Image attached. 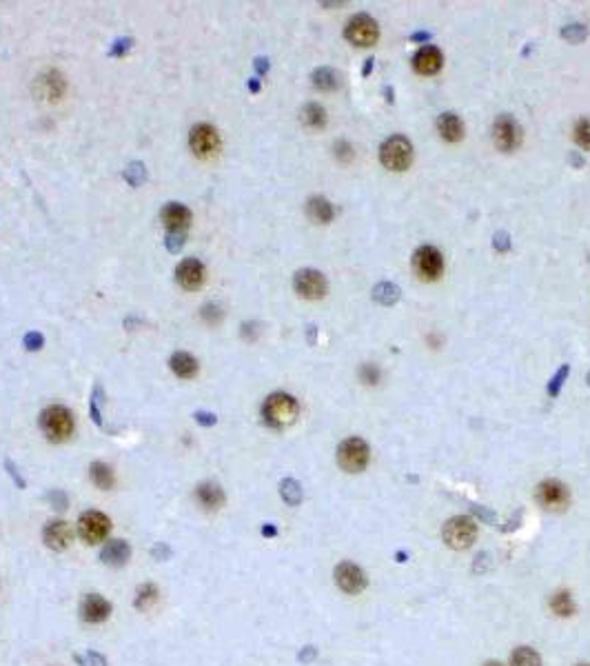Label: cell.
Listing matches in <instances>:
<instances>
[{"label":"cell","mask_w":590,"mask_h":666,"mask_svg":"<svg viewBox=\"0 0 590 666\" xmlns=\"http://www.w3.org/2000/svg\"><path fill=\"white\" fill-rule=\"evenodd\" d=\"M306 211H308V216H311V220L322 222V225L324 222H331L333 216H335L333 205L328 202L326 198H319V196H315V198H311V200H308Z\"/></svg>","instance_id":"26"},{"label":"cell","mask_w":590,"mask_h":666,"mask_svg":"<svg viewBox=\"0 0 590 666\" xmlns=\"http://www.w3.org/2000/svg\"><path fill=\"white\" fill-rule=\"evenodd\" d=\"M495 247H497V249H508V236L506 233H497L495 236Z\"/></svg>","instance_id":"48"},{"label":"cell","mask_w":590,"mask_h":666,"mask_svg":"<svg viewBox=\"0 0 590 666\" xmlns=\"http://www.w3.org/2000/svg\"><path fill=\"white\" fill-rule=\"evenodd\" d=\"M182 244H185V233H169L167 236V249L169 251H178Z\"/></svg>","instance_id":"44"},{"label":"cell","mask_w":590,"mask_h":666,"mask_svg":"<svg viewBox=\"0 0 590 666\" xmlns=\"http://www.w3.org/2000/svg\"><path fill=\"white\" fill-rule=\"evenodd\" d=\"M437 132L442 134L444 141L457 143V141H462V136H464V123L459 121L457 114H442L437 121Z\"/></svg>","instance_id":"22"},{"label":"cell","mask_w":590,"mask_h":666,"mask_svg":"<svg viewBox=\"0 0 590 666\" xmlns=\"http://www.w3.org/2000/svg\"><path fill=\"white\" fill-rule=\"evenodd\" d=\"M43 540L52 551H65L74 540V531L69 522L65 520H52L45 524L43 529Z\"/></svg>","instance_id":"16"},{"label":"cell","mask_w":590,"mask_h":666,"mask_svg":"<svg viewBox=\"0 0 590 666\" xmlns=\"http://www.w3.org/2000/svg\"><path fill=\"white\" fill-rule=\"evenodd\" d=\"M368 458H371V451H368V444L359 437H348L337 449V462L344 471L348 473H359L366 469Z\"/></svg>","instance_id":"4"},{"label":"cell","mask_w":590,"mask_h":666,"mask_svg":"<svg viewBox=\"0 0 590 666\" xmlns=\"http://www.w3.org/2000/svg\"><path fill=\"white\" fill-rule=\"evenodd\" d=\"M89 478L103 491H112L116 486V475L112 471V466L105 462H92V466H89Z\"/></svg>","instance_id":"24"},{"label":"cell","mask_w":590,"mask_h":666,"mask_svg":"<svg viewBox=\"0 0 590 666\" xmlns=\"http://www.w3.org/2000/svg\"><path fill=\"white\" fill-rule=\"evenodd\" d=\"M335 582H337V586L344 593H351V595L359 593L366 586L364 571L359 569V566L351 564V562L337 564V569H335Z\"/></svg>","instance_id":"15"},{"label":"cell","mask_w":590,"mask_h":666,"mask_svg":"<svg viewBox=\"0 0 590 666\" xmlns=\"http://www.w3.org/2000/svg\"><path fill=\"white\" fill-rule=\"evenodd\" d=\"M204 264L198 258H185L176 269V280L178 284L187 291H196L204 284Z\"/></svg>","instance_id":"13"},{"label":"cell","mask_w":590,"mask_h":666,"mask_svg":"<svg viewBox=\"0 0 590 666\" xmlns=\"http://www.w3.org/2000/svg\"><path fill=\"white\" fill-rule=\"evenodd\" d=\"M373 298H375L377 302H382V304H395L397 298H399V289H397L395 284H391V282H382V284L375 287Z\"/></svg>","instance_id":"32"},{"label":"cell","mask_w":590,"mask_h":666,"mask_svg":"<svg viewBox=\"0 0 590 666\" xmlns=\"http://www.w3.org/2000/svg\"><path fill=\"white\" fill-rule=\"evenodd\" d=\"M513 666H542V658L533 651L528 649V646H522V649H517L511 658Z\"/></svg>","instance_id":"31"},{"label":"cell","mask_w":590,"mask_h":666,"mask_svg":"<svg viewBox=\"0 0 590 666\" xmlns=\"http://www.w3.org/2000/svg\"><path fill=\"white\" fill-rule=\"evenodd\" d=\"M109 531H112V520L100 511H85L78 518V535L87 544H100L109 535Z\"/></svg>","instance_id":"5"},{"label":"cell","mask_w":590,"mask_h":666,"mask_svg":"<svg viewBox=\"0 0 590 666\" xmlns=\"http://www.w3.org/2000/svg\"><path fill=\"white\" fill-rule=\"evenodd\" d=\"M586 27L584 25H571V27H566L564 29V38L566 41H573V43H582L584 38H586Z\"/></svg>","instance_id":"37"},{"label":"cell","mask_w":590,"mask_h":666,"mask_svg":"<svg viewBox=\"0 0 590 666\" xmlns=\"http://www.w3.org/2000/svg\"><path fill=\"white\" fill-rule=\"evenodd\" d=\"M297 413H299L297 400H295L293 395L282 393V391L271 393L264 400V404H262V417H264V422L268 426H273V429H284V426L293 424Z\"/></svg>","instance_id":"1"},{"label":"cell","mask_w":590,"mask_h":666,"mask_svg":"<svg viewBox=\"0 0 590 666\" xmlns=\"http://www.w3.org/2000/svg\"><path fill=\"white\" fill-rule=\"evenodd\" d=\"M359 377H362V382L366 384H377L379 380V369L373 364H362V369H359Z\"/></svg>","instance_id":"39"},{"label":"cell","mask_w":590,"mask_h":666,"mask_svg":"<svg viewBox=\"0 0 590 666\" xmlns=\"http://www.w3.org/2000/svg\"><path fill=\"white\" fill-rule=\"evenodd\" d=\"M302 123L306 127H311V129H322L326 125V112H324V107L317 105V103H308L302 109Z\"/></svg>","instance_id":"28"},{"label":"cell","mask_w":590,"mask_h":666,"mask_svg":"<svg viewBox=\"0 0 590 666\" xmlns=\"http://www.w3.org/2000/svg\"><path fill=\"white\" fill-rule=\"evenodd\" d=\"M76 662H80L83 666H107V660L100 653H96V651H87L85 658L76 655Z\"/></svg>","instance_id":"36"},{"label":"cell","mask_w":590,"mask_h":666,"mask_svg":"<svg viewBox=\"0 0 590 666\" xmlns=\"http://www.w3.org/2000/svg\"><path fill=\"white\" fill-rule=\"evenodd\" d=\"M202 318H204L207 322L218 324V322H220V318H222V311H220V306H218V304H204V306H202Z\"/></svg>","instance_id":"40"},{"label":"cell","mask_w":590,"mask_h":666,"mask_svg":"<svg viewBox=\"0 0 590 666\" xmlns=\"http://www.w3.org/2000/svg\"><path fill=\"white\" fill-rule=\"evenodd\" d=\"M43 344H45L43 333H38V331H29V333L25 335V349H27V351H38V349H43Z\"/></svg>","instance_id":"38"},{"label":"cell","mask_w":590,"mask_h":666,"mask_svg":"<svg viewBox=\"0 0 590 666\" xmlns=\"http://www.w3.org/2000/svg\"><path fill=\"white\" fill-rule=\"evenodd\" d=\"M151 555H154L156 560L165 562V560H169V555H171V549H169L165 542H158L154 549H151Z\"/></svg>","instance_id":"43"},{"label":"cell","mask_w":590,"mask_h":666,"mask_svg":"<svg viewBox=\"0 0 590 666\" xmlns=\"http://www.w3.org/2000/svg\"><path fill=\"white\" fill-rule=\"evenodd\" d=\"M493 141L502 152H513L522 143V129L513 116H499L493 125Z\"/></svg>","instance_id":"10"},{"label":"cell","mask_w":590,"mask_h":666,"mask_svg":"<svg viewBox=\"0 0 590 666\" xmlns=\"http://www.w3.org/2000/svg\"><path fill=\"white\" fill-rule=\"evenodd\" d=\"M575 141L579 143V147L590 149V121L588 118H582V121L575 125Z\"/></svg>","instance_id":"33"},{"label":"cell","mask_w":590,"mask_h":666,"mask_svg":"<svg viewBox=\"0 0 590 666\" xmlns=\"http://www.w3.org/2000/svg\"><path fill=\"white\" fill-rule=\"evenodd\" d=\"M280 493H282V500L291 506L302 502V486H299L295 480H282V484H280Z\"/></svg>","instance_id":"30"},{"label":"cell","mask_w":590,"mask_h":666,"mask_svg":"<svg viewBox=\"0 0 590 666\" xmlns=\"http://www.w3.org/2000/svg\"><path fill=\"white\" fill-rule=\"evenodd\" d=\"M196 422H198V424H202V426H211V424H215V415H213V413L198 411V413H196Z\"/></svg>","instance_id":"46"},{"label":"cell","mask_w":590,"mask_h":666,"mask_svg":"<svg viewBox=\"0 0 590 666\" xmlns=\"http://www.w3.org/2000/svg\"><path fill=\"white\" fill-rule=\"evenodd\" d=\"M129 47H131V41H129V38H125V41H118V43H116V47H114V52H112V54H114V56H120V54H125Z\"/></svg>","instance_id":"47"},{"label":"cell","mask_w":590,"mask_h":666,"mask_svg":"<svg viewBox=\"0 0 590 666\" xmlns=\"http://www.w3.org/2000/svg\"><path fill=\"white\" fill-rule=\"evenodd\" d=\"M169 364H171V371L178 377H185V380H189V377H193L198 373V360H196L191 353L178 351V353L171 355Z\"/></svg>","instance_id":"23"},{"label":"cell","mask_w":590,"mask_h":666,"mask_svg":"<svg viewBox=\"0 0 590 666\" xmlns=\"http://www.w3.org/2000/svg\"><path fill=\"white\" fill-rule=\"evenodd\" d=\"M109 615H112V602L105 600L103 595L89 593L80 602V618L87 624H103L109 620Z\"/></svg>","instance_id":"14"},{"label":"cell","mask_w":590,"mask_h":666,"mask_svg":"<svg viewBox=\"0 0 590 666\" xmlns=\"http://www.w3.org/2000/svg\"><path fill=\"white\" fill-rule=\"evenodd\" d=\"M588 382H590V373H588Z\"/></svg>","instance_id":"55"},{"label":"cell","mask_w":590,"mask_h":666,"mask_svg":"<svg viewBox=\"0 0 590 666\" xmlns=\"http://www.w3.org/2000/svg\"><path fill=\"white\" fill-rule=\"evenodd\" d=\"M442 63H444L442 52H439V49H437V47H433V45L422 47V49H419V52L415 54V58H413V67H415V72H417V74H422V76L437 74L439 69H442Z\"/></svg>","instance_id":"19"},{"label":"cell","mask_w":590,"mask_h":666,"mask_svg":"<svg viewBox=\"0 0 590 666\" xmlns=\"http://www.w3.org/2000/svg\"><path fill=\"white\" fill-rule=\"evenodd\" d=\"M5 469L9 471V475H12V480L18 484V489H25L27 482H25L23 478H20V473H18V469L14 466V462H12V460H5Z\"/></svg>","instance_id":"45"},{"label":"cell","mask_w":590,"mask_h":666,"mask_svg":"<svg viewBox=\"0 0 590 666\" xmlns=\"http://www.w3.org/2000/svg\"><path fill=\"white\" fill-rule=\"evenodd\" d=\"M189 147L198 158H211L218 154L220 149V136L215 132V127L200 123L191 129L189 134Z\"/></svg>","instance_id":"8"},{"label":"cell","mask_w":590,"mask_h":666,"mask_svg":"<svg viewBox=\"0 0 590 666\" xmlns=\"http://www.w3.org/2000/svg\"><path fill=\"white\" fill-rule=\"evenodd\" d=\"M47 500L52 502V506H54L56 511H65L67 506H69V498L65 495V491H60V489H56V491H52V493H47Z\"/></svg>","instance_id":"35"},{"label":"cell","mask_w":590,"mask_h":666,"mask_svg":"<svg viewBox=\"0 0 590 666\" xmlns=\"http://www.w3.org/2000/svg\"><path fill=\"white\" fill-rule=\"evenodd\" d=\"M344 36H346V41L351 45H355V47H371V45L377 43L379 29H377V23L373 21L371 16L357 14V16L351 18V21H348V25L344 29Z\"/></svg>","instance_id":"6"},{"label":"cell","mask_w":590,"mask_h":666,"mask_svg":"<svg viewBox=\"0 0 590 666\" xmlns=\"http://www.w3.org/2000/svg\"><path fill=\"white\" fill-rule=\"evenodd\" d=\"M486 666H502V664H497V662H488Z\"/></svg>","instance_id":"53"},{"label":"cell","mask_w":590,"mask_h":666,"mask_svg":"<svg viewBox=\"0 0 590 666\" xmlns=\"http://www.w3.org/2000/svg\"><path fill=\"white\" fill-rule=\"evenodd\" d=\"M40 429L52 442H65L74 433V415L63 404H52L40 413Z\"/></svg>","instance_id":"2"},{"label":"cell","mask_w":590,"mask_h":666,"mask_svg":"<svg viewBox=\"0 0 590 666\" xmlns=\"http://www.w3.org/2000/svg\"><path fill=\"white\" fill-rule=\"evenodd\" d=\"M566 375H568V366H562V369H559V373H557V375L553 377L551 386H548V393H551V395H557L559 386H562V382L566 380Z\"/></svg>","instance_id":"42"},{"label":"cell","mask_w":590,"mask_h":666,"mask_svg":"<svg viewBox=\"0 0 590 666\" xmlns=\"http://www.w3.org/2000/svg\"><path fill=\"white\" fill-rule=\"evenodd\" d=\"M313 658V649L308 646V651H304L302 655H299V660H311Z\"/></svg>","instance_id":"51"},{"label":"cell","mask_w":590,"mask_h":666,"mask_svg":"<svg viewBox=\"0 0 590 666\" xmlns=\"http://www.w3.org/2000/svg\"><path fill=\"white\" fill-rule=\"evenodd\" d=\"M293 287L297 295L306 298V300H319V298H324L326 293V278L315 271V269H302L297 271L293 278Z\"/></svg>","instance_id":"11"},{"label":"cell","mask_w":590,"mask_h":666,"mask_svg":"<svg viewBox=\"0 0 590 666\" xmlns=\"http://www.w3.org/2000/svg\"><path fill=\"white\" fill-rule=\"evenodd\" d=\"M255 67H257V72H266V67H268V65H266L264 58H257V65H255Z\"/></svg>","instance_id":"50"},{"label":"cell","mask_w":590,"mask_h":666,"mask_svg":"<svg viewBox=\"0 0 590 666\" xmlns=\"http://www.w3.org/2000/svg\"><path fill=\"white\" fill-rule=\"evenodd\" d=\"M129 558H131V546L125 540H109L100 551V560L107 566H125Z\"/></svg>","instance_id":"21"},{"label":"cell","mask_w":590,"mask_h":666,"mask_svg":"<svg viewBox=\"0 0 590 666\" xmlns=\"http://www.w3.org/2000/svg\"><path fill=\"white\" fill-rule=\"evenodd\" d=\"M196 500L204 511H218L224 504V491L218 482H202L196 489Z\"/></svg>","instance_id":"20"},{"label":"cell","mask_w":590,"mask_h":666,"mask_svg":"<svg viewBox=\"0 0 590 666\" xmlns=\"http://www.w3.org/2000/svg\"><path fill=\"white\" fill-rule=\"evenodd\" d=\"M249 87H251V92H257V89H260V85H257L255 81H251V83H249Z\"/></svg>","instance_id":"52"},{"label":"cell","mask_w":590,"mask_h":666,"mask_svg":"<svg viewBox=\"0 0 590 666\" xmlns=\"http://www.w3.org/2000/svg\"><path fill=\"white\" fill-rule=\"evenodd\" d=\"M477 538V526L471 518H464V515H457V518L448 520L444 526V540L448 546L453 549H466L471 546Z\"/></svg>","instance_id":"7"},{"label":"cell","mask_w":590,"mask_h":666,"mask_svg":"<svg viewBox=\"0 0 590 666\" xmlns=\"http://www.w3.org/2000/svg\"><path fill=\"white\" fill-rule=\"evenodd\" d=\"M379 158L391 171H406L413 163V145L404 136H391L379 149Z\"/></svg>","instance_id":"3"},{"label":"cell","mask_w":590,"mask_h":666,"mask_svg":"<svg viewBox=\"0 0 590 666\" xmlns=\"http://www.w3.org/2000/svg\"><path fill=\"white\" fill-rule=\"evenodd\" d=\"M125 178L129 180V185L138 187L140 183L145 180V165H143V163H131V165H129L127 171H125Z\"/></svg>","instance_id":"34"},{"label":"cell","mask_w":590,"mask_h":666,"mask_svg":"<svg viewBox=\"0 0 590 666\" xmlns=\"http://www.w3.org/2000/svg\"><path fill=\"white\" fill-rule=\"evenodd\" d=\"M313 85L322 92H335L339 87V74L331 67H319L313 72Z\"/></svg>","instance_id":"27"},{"label":"cell","mask_w":590,"mask_h":666,"mask_svg":"<svg viewBox=\"0 0 590 666\" xmlns=\"http://www.w3.org/2000/svg\"><path fill=\"white\" fill-rule=\"evenodd\" d=\"M537 500L539 504L548 511H562L571 502V493H568L566 484L557 482V480H546L537 486Z\"/></svg>","instance_id":"12"},{"label":"cell","mask_w":590,"mask_h":666,"mask_svg":"<svg viewBox=\"0 0 590 666\" xmlns=\"http://www.w3.org/2000/svg\"><path fill=\"white\" fill-rule=\"evenodd\" d=\"M275 533H277V531H275V526H273V524H264V526H262V535H264V538H273Z\"/></svg>","instance_id":"49"},{"label":"cell","mask_w":590,"mask_h":666,"mask_svg":"<svg viewBox=\"0 0 590 666\" xmlns=\"http://www.w3.org/2000/svg\"><path fill=\"white\" fill-rule=\"evenodd\" d=\"M335 156L339 158V160H344V163H348V160H351V158H353V149H351V145H348V143H337L335 145Z\"/></svg>","instance_id":"41"},{"label":"cell","mask_w":590,"mask_h":666,"mask_svg":"<svg viewBox=\"0 0 590 666\" xmlns=\"http://www.w3.org/2000/svg\"><path fill=\"white\" fill-rule=\"evenodd\" d=\"M577 666H590V664H577Z\"/></svg>","instance_id":"54"},{"label":"cell","mask_w":590,"mask_h":666,"mask_svg":"<svg viewBox=\"0 0 590 666\" xmlns=\"http://www.w3.org/2000/svg\"><path fill=\"white\" fill-rule=\"evenodd\" d=\"M551 606H553V611L557 615H562V618H568V615L575 613V602L571 598V593H566V591L555 593L553 600H551Z\"/></svg>","instance_id":"29"},{"label":"cell","mask_w":590,"mask_h":666,"mask_svg":"<svg viewBox=\"0 0 590 666\" xmlns=\"http://www.w3.org/2000/svg\"><path fill=\"white\" fill-rule=\"evenodd\" d=\"M160 598V591H158V586L151 584V582H145V584H140L138 589H136V598H134V606L138 611H151L156 602Z\"/></svg>","instance_id":"25"},{"label":"cell","mask_w":590,"mask_h":666,"mask_svg":"<svg viewBox=\"0 0 590 666\" xmlns=\"http://www.w3.org/2000/svg\"><path fill=\"white\" fill-rule=\"evenodd\" d=\"M160 218H162L169 233H185L189 222H191V211H189V207H185L182 202H169L162 209Z\"/></svg>","instance_id":"17"},{"label":"cell","mask_w":590,"mask_h":666,"mask_svg":"<svg viewBox=\"0 0 590 666\" xmlns=\"http://www.w3.org/2000/svg\"><path fill=\"white\" fill-rule=\"evenodd\" d=\"M413 267L422 280H437L444 271V260L435 247H419L413 256Z\"/></svg>","instance_id":"9"},{"label":"cell","mask_w":590,"mask_h":666,"mask_svg":"<svg viewBox=\"0 0 590 666\" xmlns=\"http://www.w3.org/2000/svg\"><path fill=\"white\" fill-rule=\"evenodd\" d=\"M65 78L60 72L52 69V72H45L36 78V94L45 101H58L60 96L65 94Z\"/></svg>","instance_id":"18"}]
</instances>
